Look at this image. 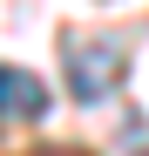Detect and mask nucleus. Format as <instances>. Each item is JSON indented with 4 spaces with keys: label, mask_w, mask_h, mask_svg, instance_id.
Here are the masks:
<instances>
[{
    "label": "nucleus",
    "mask_w": 149,
    "mask_h": 156,
    "mask_svg": "<svg viewBox=\"0 0 149 156\" xmlns=\"http://www.w3.org/2000/svg\"><path fill=\"white\" fill-rule=\"evenodd\" d=\"M61 55H68V95L81 102V109H102V102L122 88V75H129V48L115 34H88V41L68 34Z\"/></svg>",
    "instance_id": "1"
},
{
    "label": "nucleus",
    "mask_w": 149,
    "mask_h": 156,
    "mask_svg": "<svg viewBox=\"0 0 149 156\" xmlns=\"http://www.w3.org/2000/svg\"><path fill=\"white\" fill-rule=\"evenodd\" d=\"M136 156H149V149H136Z\"/></svg>",
    "instance_id": "4"
},
{
    "label": "nucleus",
    "mask_w": 149,
    "mask_h": 156,
    "mask_svg": "<svg viewBox=\"0 0 149 156\" xmlns=\"http://www.w3.org/2000/svg\"><path fill=\"white\" fill-rule=\"evenodd\" d=\"M0 115H14V122H41V115H47V88H41V75L0 61Z\"/></svg>",
    "instance_id": "2"
},
{
    "label": "nucleus",
    "mask_w": 149,
    "mask_h": 156,
    "mask_svg": "<svg viewBox=\"0 0 149 156\" xmlns=\"http://www.w3.org/2000/svg\"><path fill=\"white\" fill-rule=\"evenodd\" d=\"M41 156H81V149H41Z\"/></svg>",
    "instance_id": "3"
}]
</instances>
